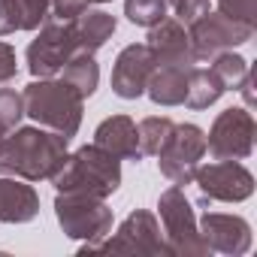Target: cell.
I'll return each instance as SVG.
<instances>
[{
  "label": "cell",
  "instance_id": "1",
  "mask_svg": "<svg viewBox=\"0 0 257 257\" xmlns=\"http://www.w3.org/2000/svg\"><path fill=\"white\" fill-rule=\"evenodd\" d=\"M67 137L43 127H19L0 140V173L25 179V182H40L52 179L58 167L67 158Z\"/></svg>",
  "mask_w": 257,
  "mask_h": 257
},
{
  "label": "cell",
  "instance_id": "2",
  "mask_svg": "<svg viewBox=\"0 0 257 257\" xmlns=\"http://www.w3.org/2000/svg\"><path fill=\"white\" fill-rule=\"evenodd\" d=\"M52 185L58 194H88L106 200L121 185V164L115 155L91 143L64 158V164L52 176Z\"/></svg>",
  "mask_w": 257,
  "mask_h": 257
},
{
  "label": "cell",
  "instance_id": "3",
  "mask_svg": "<svg viewBox=\"0 0 257 257\" xmlns=\"http://www.w3.org/2000/svg\"><path fill=\"white\" fill-rule=\"evenodd\" d=\"M25 115H31L37 124L61 137H76L82 124V103L85 97L64 79H34L25 94Z\"/></svg>",
  "mask_w": 257,
  "mask_h": 257
},
{
  "label": "cell",
  "instance_id": "4",
  "mask_svg": "<svg viewBox=\"0 0 257 257\" xmlns=\"http://www.w3.org/2000/svg\"><path fill=\"white\" fill-rule=\"evenodd\" d=\"M58 224L70 239H82V254H88L97 242L112 233V209L100 197L88 194H58L55 197Z\"/></svg>",
  "mask_w": 257,
  "mask_h": 257
},
{
  "label": "cell",
  "instance_id": "5",
  "mask_svg": "<svg viewBox=\"0 0 257 257\" xmlns=\"http://www.w3.org/2000/svg\"><path fill=\"white\" fill-rule=\"evenodd\" d=\"M158 209H161V221H164V233H167V245L173 254H182V257H203V254H212V248L206 245L200 227H197V218H194V209L185 197V191L179 185L167 188L158 200Z\"/></svg>",
  "mask_w": 257,
  "mask_h": 257
},
{
  "label": "cell",
  "instance_id": "6",
  "mask_svg": "<svg viewBox=\"0 0 257 257\" xmlns=\"http://www.w3.org/2000/svg\"><path fill=\"white\" fill-rule=\"evenodd\" d=\"M251 37H254V25L227 19L221 13H203L188 28L191 52H194L197 61H212L221 52H233L236 46L248 43Z\"/></svg>",
  "mask_w": 257,
  "mask_h": 257
},
{
  "label": "cell",
  "instance_id": "7",
  "mask_svg": "<svg viewBox=\"0 0 257 257\" xmlns=\"http://www.w3.org/2000/svg\"><path fill=\"white\" fill-rule=\"evenodd\" d=\"M91 251H100V254H173L161 233L158 218L146 209L127 215L121 221V227L115 230V236H106Z\"/></svg>",
  "mask_w": 257,
  "mask_h": 257
},
{
  "label": "cell",
  "instance_id": "8",
  "mask_svg": "<svg viewBox=\"0 0 257 257\" xmlns=\"http://www.w3.org/2000/svg\"><path fill=\"white\" fill-rule=\"evenodd\" d=\"M257 124L248 109H224L206 137V149L215 161H245L254 152Z\"/></svg>",
  "mask_w": 257,
  "mask_h": 257
},
{
  "label": "cell",
  "instance_id": "9",
  "mask_svg": "<svg viewBox=\"0 0 257 257\" xmlns=\"http://www.w3.org/2000/svg\"><path fill=\"white\" fill-rule=\"evenodd\" d=\"M79 52L70 22H46L40 37L28 46V70L34 79H52Z\"/></svg>",
  "mask_w": 257,
  "mask_h": 257
},
{
  "label": "cell",
  "instance_id": "10",
  "mask_svg": "<svg viewBox=\"0 0 257 257\" xmlns=\"http://www.w3.org/2000/svg\"><path fill=\"white\" fill-rule=\"evenodd\" d=\"M206 155V134L197 124H176V131L170 137V143L158 152V164L161 173L173 182V185H191L194 173L200 167V158Z\"/></svg>",
  "mask_w": 257,
  "mask_h": 257
},
{
  "label": "cell",
  "instance_id": "11",
  "mask_svg": "<svg viewBox=\"0 0 257 257\" xmlns=\"http://www.w3.org/2000/svg\"><path fill=\"white\" fill-rule=\"evenodd\" d=\"M197 188L203 191V200H221V203H242L254 194V176L236 164V161H218L197 167L194 173Z\"/></svg>",
  "mask_w": 257,
  "mask_h": 257
},
{
  "label": "cell",
  "instance_id": "12",
  "mask_svg": "<svg viewBox=\"0 0 257 257\" xmlns=\"http://www.w3.org/2000/svg\"><path fill=\"white\" fill-rule=\"evenodd\" d=\"M155 73V55L146 43H134L127 46L115 67H112V91L121 97V100H137L146 94V85Z\"/></svg>",
  "mask_w": 257,
  "mask_h": 257
},
{
  "label": "cell",
  "instance_id": "13",
  "mask_svg": "<svg viewBox=\"0 0 257 257\" xmlns=\"http://www.w3.org/2000/svg\"><path fill=\"white\" fill-rule=\"evenodd\" d=\"M146 46L155 55V67H182V70H191L197 64V58L191 52L188 31L176 19H161L158 25H152Z\"/></svg>",
  "mask_w": 257,
  "mask_h": 257
},
{
  "label": "cell",
  "instance_id": "14",
  "mask_svg": "<svg viewBox=\"0 0 257 257\" xmlns=\"http://www.w3.org/2000/svg\"><path fill=\"white\" fill-rule=\"evenodd\" d=\"M206 245L221 254H245L251 248V224L239 215H224V212H206L203 221L197 224Z\"/></svg>",
  "mask_w": 257,
  "mask_h": 257
},
{
  "label": "cell",
  "instance_id": "15",
  "mask_svg": "<svg viewBox=\"0 0 257 257\" xmlns=\"http://www.w3.org/2000/svg\"><path fill=\"white\" fill-rule=\"evenodd\" d=\"M94 146L106 149L118 161H140L143 158L137 124L127 118V115H112V118L100 121V127L94 131Z\"/></svg>",
  "mask_w": 257,
  "mask_h": 257
},
{
  "label": "cell",
  "instance_id": "16",
  "mask_svg": "<svg viewBox=\"0 0 257 257\" xmlns=\"http://www.w3.org/2000/svg\"><path fill=\"white\" fill-rule=\"evenodd\" d=\"M40 212V197L22 179H0V221L4 224H25L34 221Z\"/></svg>",
  "mask_w": 257,
  "mask_h": 257
},
{
  "label": "cell",
  "instance_id": "17",
  "mask_svg": "<svg viewBox=\"0 0 257 257\" xmlns=\"http://www.w3.org/2000/svg\"><path fill=\"white\" fill-rule=\"evenodd\" d=\"M73 34H76V46H79V52H88V55H94L97 49H103L106 46V40L115 34V16H109V13H103V10H85L82 16H76L73 22Z\"/></svg>",
  "mask_w": 257,
  "mask_h": 257
},
{
  "label": "cell",
  "instance_id": "18",
  "mask_svg": "<svg viewBox=\"0 0 257 257\" xmlns=\"http://www.w3.org/2000/svg\"><path fill=\"white\" fill-rule=\"evenodd\" d=\"M185 91H188V70H182V67H155V73L146 85V94L158 106H182Z\"/></svg>",
  "mask_w": 257,
  "mask_h": 257
},
{
  "label": "cell",
  "instance_id": "19",
  "mask_svg": "<svg viewBox=\"0 0 257 257\" xmlns=\"http://www.w3.org/2000/svg\"><path fill=\"white\" fill-rule=\"evenodd\" d=\"M224 91H227V88H224L221 79L212 73V67H209V70H203V67H191V70H188L185 106H191V109H209L212 103L221 100Z\"/></svg>",
  "mask_w": 257,
  "mask_h": 257
},
{
  "label": "cell",
  "instance_id": "20",
  "mask_svg": "<svg viewBox=\"0 0 257 257\" xmlns=\"http://www.w3.org/2000/svg\"><path fill=\"white\" fill-rule=\"evenodd\" d=\"M64 82H70L82 97H91L100 85V67L94 61V55L88 52H76L67 64H64Z\"/></svg>",
  "mask_w": 257,
  "mask_h": 257
},
{
  "label": "cell",
  "instance_id": "21",
  "mask_svg": "<svg viewBox=\"0 0 257 257\" xmlns=\"http://www.w3.org/2000/svg\"><path fill=\"white\" fill-rule=\"evenodd\" d=\"M173 131H176V124H173L167 115L143 118V121H140V127H137V134H140V152H143V155H155V158H158V152L170 143Z\"/></svg>",
  "mask_w": 257,
  "mask_h": 257
},
{
  "label": "cell",
  "instance_id": "22",
  "mask_svg": "<svg viewBox=\"0 0 257 257\" xmlns=\"http://www.w3.org/2000/svg\"><path fill=\"white\" fill-rule=\"evenodd\" d=\"M212 73L221 79V85L230 91V88H239L242 79L248 76V61L242 55H233V52H221L212 58Z\"/></svg>",
  "mask_w": 257,
  "mask_h": 257
},
{
  "label": "cell",
  "instance_id": "23",
  "mask_svg": "<svg viewBox=\"0 0 257 257\" xmlns=\"http://www.w3.org/2000/svg\"><path fill=\"white\" fill-rule=\"evenodd\" d=\"M170 0H124V16L140 28H152L161 19H167Z\"/></svg>",
  "mask_w": 257,
  "mask_h": 257
},
{
  "label": "cell",
  "instance_id": "24",
  "mask_svg": "<svg viewBox=\"0 0 257 257\" xmlns=\"http://www.w3.org/2000/svg\"><path fill=\"white\" fill-rule=\"evenodd\" d=\"M22 115H25L22 94H16L13 88H0V127H4L7 134L16 131L19 121H22Z\"/></svg>",
  "mask_w": 257,
  "mask_h": 257
},
{
  "label": "cell",
  "instance_id": "25",
  "mask_svg": "<svg viewBox=\"0 0 257 257\" xmlns=\"http://www.w3.org/2000/svg\"><path fill=\"white\" fill-rule=\"evenodd\" d=\"M19 10H22V31H37L52 19L49 0H19Z\"/></svg>",
  "mask_w": 257,
  "mask_h": 257
},
{
  "label": "cell",
  "instance_id": "26",
  "mask_svg": "<svg viewBox=\"0 0 257 257\" xmlns=\"http://www.w3.org/2000/svg\"><path fill=\"white\" fill-rule=\"evenodd\" d=\"M218 13L257 28V0H218Z\"/></svg>",
  "mask_w": 257,
  "mask_h": 257
},
{
  "label": "cell",
  "instance_id": "27",
  "mask_svg": "<svg viewBox=\"0 0 257 257\" xmlns=\"http://www.w3.org/2000/svg\"><path fill=\"white\" fill-rule=\"evenodd\" d=\"M22 31V10L19 0H0V37Z\"/></svg>",
  "mask_w": 257,
  "mask_h": 257
},
{
  "label": "cell",
  "instance_id": "28",
  "mask_svg": "<svg viewBox=\"0 0 257 257\" xmlns=\"http://www.w3.org/2000/svg\"><path fill=\"white\" fill-rule=\"evenodd\" d=\"M49 10H52L55 22H73L76 16H82L88 10V0H49Z\"/></svg>",
  "mask_w": 257,
  "mask_h": 257
},
{
  "label": "cell",
  "instance_id": "29",
  "mask_svg": "<svg viewBox=\"0 0 257 257\" xmlns=\"http://www.w3.org/2000/svg\"><path fill=\"white\" fill-rule=\"evenodd\" d=\"M170 4H173L176 16H179L185 25H191L194 19H200L203 13H209V0H170Z\"/></svg>",
  "mask_w": 257,
  "mask_h": 257
},
{
  "label": "cell",
  "instance_id": "30",
  "mask_svg": "<svg viewBox=\"0 0 257 257\" xmlns=\"http://www.w3.org/2000/svg\"><path fill=\"white\" fill-rule=\"evenodd\" d=\"M19 73V61H16V49L10 43L0 40V82H10Z\"/></svg>",
  "mask_w": 257,
  "mask_h": 257
},
{
  "label": "cell",
  "instance_id": "31",
  "mask_svg": "<svg viewBox=\"0 0 257 257\" xmlns=\"http://www.w3.org/2000/svg\"><path fill=\"white\" fill-rule=\"evenodd\" d=\"M239 91H242V97H245V103H248V106H254V79H251V70H248V76L242 79V85H239Z\"/></svg>",
  "mask_w": 257,
  "mask_h": 257
},
{
  "label": "cell",
  "instance_id": "32",
  "mask_svg": "<svg viewBox=\"0 0 257 257\" xmlns=\"http://www.w3.org/2000/svg\"><path fill=\"white\" fill-rule=\"evenodd\" d=\"M88 4H109V0H88Z\"/></svg>",
  "mask_w": 257,
  "mask_h": 257
}]
</instances>
